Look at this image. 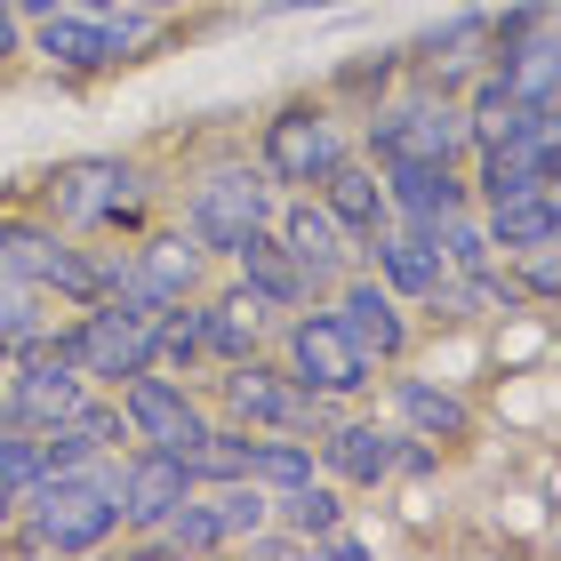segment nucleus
Wrapping results in <instances>:
<instances>
[{
  "label": "nucleus",
  "instance_id": "obj_13",
  "mask_svg": "<svg viewBox=\"0 0 561 561\" xmlns=\"http://www.w3.org/2000/svg\"><path fill=\"white\" fill-rule=\"evenodd\" d=\"M273 233H280V249H289V265L305 273V289H313V297H329V289L353 273L345 225L329 217L313 193H280V201H273Z\"/></svg>",
  "mask_w": 561,
  "mask_h": 561
},
{
  "label": "nucleus",
  "instance_id": "obj_33",
  "mask_svg": "<svg viewBox=\"0 0 561 561\" xmlns=\"http://www.w3.org/2000/svg\"><path fill=\"white\" fill-rule=\"evenodd\" d=\"M353 0H265V16H337Z\"/></svg>",
  "mask_w": 561,
  "mask_h": 561
},
{
  "label": "nucleus",
  "instance_id": "obj_2",
  "mask_svg": "<svg viewBox=\"0 0 561 561\" xmlns=\"http://www.w3.org/2000/svg\"><path fill=\"white\" fill-rule=\"evenodd\" d=\"M280 193H321L329 176L353 161V121L329 105L321 89H297L257 121V152H249Z\"/></svg>",
  "mask_w": 561,
  "mask_h": 561
},
{
  "label": "nucleus",
  "instance_id": "obj_21",
  "mask_svg": "<svg viewBox=\"0 0 561 561\" xmlns=\"http://www.w3.org/2000/svg\"><path fill=\"white\" fill-rule=\"evenodd\" d=\"M401 72H410V65H401V41H377V48H362V57H337V65H329L321 96L353 121V113H369V105H386V96L401 89Z\"/></svg>",
  "mask_w": 561,
  "mask_h": 561
},
{
  "label": "nucleus",
  "instance_id": "obj_34",
  "mask_svg": "<svg viewBox=\"0 0 561 561\" xmlns=\"http://www.w3.org/2000/svg\"><path fill=\"white\" fill-rule=\"evenodd\" d=\"M57 9H65V0H16V16H24V24H41V16H57Z\"/></svg>",
  "mask_w": 561,
  "mask_h": 561
},
{
  "label": "nucleus",
  "instance_id": "obj_10",
  "mask_svg": "<svg viewBox=\"0 0 561 561\" xmlns=\"http://www.w3.org/2000/svg\"><path fill=\"white\" fill-rule=\"evenodd\" d=\"M393 442H401V425H393V417H377L369 401H353L337 425H321V433H313V466L337 481V490L369 497V490H393Z\"/></svg>",
  "mask_w": 561,
  "mask_h": 561
},
{
  "label": "nucleus",
  "instance_id": "obj_11",
  "mask_svg": "<svg viewBox=\"0 0 561 561\" xmlns=\"http://www.w3.org/2000/svg\"><path fill=\"white\" fill-rule=\"evenodd\" d=\"M113 497H121V538H152L193 497V466L176 449L129 442V449H113Z\"/></svg>",
  "mask_w": 561,
  "mask_h": 561
},
{
  "label": "nucleus",
  "instance_id": "obj_4",
  "mask_svg": "<svg viewBox=\"0 0 561 561\" xmlns=\"http://www.w3.org/2000/svg\"><path fill=\"white\" fill-rule=\"evenodd\" d=\"M145 193H161V185H152L145 161H129V152H72V161H48L33 176L24 209H41L48 225H65V233H105Z\"/></svg>",
  "mask_w": 561,
  "mask_h": 561
},
{
  "label": "nucleus",
  "instance_id": "obj_14",
  "mask_svg": "<svg viewBox=\"0 0 561 561\" xmlns=\"http://www.w3.org/2000/svg\"><path fill=\"white\" fill-rule=\"evenodd\" d=\"M377 185H386V201H393V225H417V233H433V225L457 217V209H473L466 161H425V152H401V161H377Z\"/></svg>",
  "mask_w": 561,
  "mask_h": 561
},
{
  "label": "nucleus",
  "instance_id": "obj_25",
  "mask_svg": "<svg viewBox=\"0 0 561 561\" xmlns=\"http://www.w3.org/2000/svg\"><path fill=\"white\" fill-rule=\"evenodd\" d=\"M201 497H209V514L225 522V553H233V546L249 538V529H265V522H273V490H265V481H249V473L209 481Z\"/></svg>",
  "mask_w": 561,
  "mask_h": 561
},
{
  "label": "nucleus",
  "instance_id": "obj_5",
  "mask_svg": "<svg viewBox=\"0 0 561 561\" xmlns=\"http://www.w3.org/2000/svg\"><path fill=\"white\" fill-rule=\"evenodd\" d=\"M201 393H209L217 417H233V425H249V433H305V442H313L321 425L345 417V401H321V393L289 386L273 353H249V362L201 369Z\"/></svg>",
  "mask_w": 561,
  "mask_h": 561
},
{
  "label": "nucleus",
  "instance_id": "obj_7",
  "mask_svg": "<svg viewBox=\"0 0 561 561\" xmlns=\"http://www.w3.org/2000/svg\"><path fill=\"white\" fill-rule=\"evenodd\" d=\"M377 401H386V417L401 433H425V442H442L449 457L481 442V410H473V393L457 386V377H433L417 362H393V369H377Z\"/></svg>",
  "mask_w": 561,
  "mask_h": 561
},
{
  "label": "nucleus",
  "instance_id": "obj_36",
  "mask_svg": "<svg viewBox=\"0 0 561 561\" xmlns=\"http://www.w3.org/2000/svg\"><path fill=\"white\" fill-rule=\"evenodd\" d=\"M9 522H16V497H9V490H0V538H9Z\"/></svg>",
  "mask_w": 561,
  "mask_h": 561
},
{
  "label": "nucleus",
  "instance_id": "obj_12",
  "mask_svg": "<svg viewBox=\"0 0 561 561\" xmlns=\"http://www.w3.org/2000/svg\"><path fill=\"white\" fill-rule=\"evenodd\" d=\"M24 57L48 65L57 81H96V72H121V41H113V16L105 9H65L24 24Z\"/></svg>",
  "mask_w": 561,
  "mask_h": 561
},
{
  "label": "nucleus",
  "instance_id": "obj_1",
  "mask_svg": "<svg viewBox=\"0 0 561 561\" xmlns=\"http://www.w3.org/2000/svg\"><path fill=\"white\" fill-rule=\"evenodd\" d=\"M121 546V497H113V457H89V466H57L33 473L16 490V522L0 553L48 561V553H105Z\"/></svg>",
  "mask_w": 561,
  "mask_h": 561
},
{
  "label": "nucleus",
  "instance_id": "obj_15",
  "mask_svg": "<svg viewBox=\"0 0 561 561\" xmlns=\"http://www.w3.org/2000/svg\"><path fill=\"white\" fill-rule=\"evenodd\" d=\"M353 265H362V273H377V280H386V289H393L401 305H410V313L433 297V280L449 273V265H442V249H433V233H417V225H386V233L353 241Z\"/></svg>",
  "mask_w": 561,
  "mask_h": 561
},
{
  "label": "nucleus",
  "instance_id": "obj_31",
  "mask_svg": "<svg viewBox=\"0 0 561 561\" xmlns=\"http://www.w3.org/2000/svg\"><path fill=\"white\" fill-rule=\"evenodd\" d=\"M33 473H41V449H33V433H9V425H0V490L16 497Z\"/></svg>",
  "mask_w": 561,
  "mask_h": 561
},
{
  "label": "nucleus",
  "instance_id": "obj_30",
  "mask_svg": "<svg viewBox=\"0 0 561 561\" xmlns=\"http://www.w3.org/2000/svg\"><path fill=\"white\" fill-rule=\"evenodd\" d=\"M529 33H553V0H497V9H490V41H481V48L529 41Z\"/></svg>",
  "mask_w": 561,
  "mask_h": 561
},
{
  "label": "nucleus",
  "instance_id": "obj_22",
  "mask_svg": "<svg viewBox=\"0 0 561 561\" xmlns=\"http://www.w3.org/2000/svg\"><path fill=\"white\" fill-rule=\"evenodd\" d=\"M313 201L345 225V241H369V233H386V225H393V201H386V185H377V169L362 161V152H353V161L329 176Z\"/></svg>",
  "mask_w": 561,
  "mask_h": 561
},
{
  "label": "nucleus",
  "instance_id": "obj_9",
  "mask_svg": "<svg viewBox=\"0 0 561 561\" xmlns=\"http://www.w3.org/2000/svg\"><path fill=\"white\" fill-rule=\"evenodd\" d=\"M321 305H329V313H337V329H345V337H353V345L369 353L377 369L410 362V353H417V337H425L410 305H401V297H393V289H386V280H377V273H362V265H353V273H345V280H337V289H329Z\"/></svg>",
  "mask_w": 561,
  "mask_h": 561
},
{
  "label": "nucleus",
  "instance_id": "obj_28",
  "mask_svg": "<svg viewBox=\"0 0 561 561\" xmlns=\"http://www.w3.org/2000/svg\"><path fill=\"white\" fill-rule=\"evenodd\" d=\"M505 280H514V297L529 313H553L561 305V249H522V257H497Z\"/></svg>",
  "mask_w": 561,
  "mask_h": 561
},
{
  "label": "nucleus",
  "instance_id": "obj_24",
  "mask_svg": "<svg viewBox=\"0 0 561 561\" xmlns=\"http://www.w3.org/2000/svg\"><path fill=\"white\" fill-rule=\"evenodd\" d=\"M241 473L265 481V490H289V481L321 473V466H313V442H305V433H249L241 442Z\"/></svg>",
  "mask_w": 561,
  "mask_h": 561
},
{
  "label": "nucleus",
  "instance_id": "obj_18",
  "mask_svg": "<svg viewBox=\"0 0 561 561\" xmlns=\"http://www.w3.org/2000/svg\"><path fill=\"white\" fill-rule=\"evenodd\" d=\"M65 225H48L41 209H24V201H9L0 209V280L9 289H48V273H57V257H65Z\"/></svg>",
  "mask_w": 561,
  "mask_h": 561
},
{
  "label": "nucleus",
  "instance_id": "obj_29",
  "mask_svg": "<svg viewBox=\"0 0 561 561\" xmlns=\"http://www.w3.org/2000/svg\"><path fill=\"white\" fill-rule=\"evenodd\" d=\"M72 425H81V433H89V442L105 449V457H113V449H129V417H121V401H113L105 386H89V393H81Z\"/></svg>",
  "mask_w": 561,
  "mask_h": 561
},
{
  "label": "nucleus",
  "instance_id": "obj_32",
  "mask_svg": "<svg viewBox=\"0 0 561 561\" xmlns=\"http://www.w3.org/2000/svg\"><path fill=\"white\" fill-rule=\"evenodd\" d=\"M24 65V16H16V0H0V72Z\"/></svg>",
  "mask_w": 561,
  "mask_h": 561
},
{
  "label": "nucleus",
  "instance_id": "obj_17",
  "mask_svg": "<svg viewBox=\"0 0 561 561\" xmlns=\"http://www.w3.org/2000/svg\"><path fill=\"white\" fill-rule=\"evenodd\" d=\"M265 337H273V321L257 313V297H249L233 273H225L217 289H201V353H209V369L265 353Z\"/></svg>",
  "mask_w": 561,
  "mask_h": 561
},
{
  "label": "nucleus",
  "instance_id": "obj_8",
  "mask_svg": "<svg viewBox=\"0 0 561 561\" xmlns=\"http://www.w3.org/2000/svg\"><path fill=\"white\" fill-rule=\"evenodd\" d=\"M113 401H121V417H129V442L176 449V457H193V442L217 425L201 377H169V369H145V377H129V386H113Z\"/></svg>",
  "mask_w": 561,
  "mask_h": 561
},
{
  "label": "nucleus",
  "instance_id": "obj_26",
  "mask_svg": "<svg viewBox=\"0 0 561 561\" xmlns=\"http://www.w3.org/2000/svg\"><path fill=\"white\" fill-rule=\"evenodd\" d=\"M152 345H161L169 377H201L209 369V353H201V297H176L169 313H152Z\"/></svg>",
  "mask_w": 561,
  "mask_h": 561
},
{
  "label": "nucleus",
  "instance_id": "obj_20",
  "mask_svg": "<svg viewBox=\"0 0 561 561\" xmlns=\"http://www.w3.org/2000/svg\"><path fill=\"white\" fill-rule=\"evenodd\" d=\"M481 225H490L497 257H522V249H561V193H553V185H529V193H514V201H490Z\"/></svg>",
  "mask_w": 561,
  "mask_h": 561
},
{
  "label": "nucleus",
  "instance_id": "obj_27",
  "mask_svg": "<svg viewBox=\"0 0 561 561\" xmlns=\"http://www.w3.org/2000/svg\"><path fill=\"white\" fill-rule=\"evenodd\" d=\"M433 249H442L449 273H490L497 265V241H490V225H481V209L442 217V225H433Z\"/></svg>",
  "mask_w": 561,
  "mask_h": 561
},
{
  "label": "nucleus",
  "instance_id": "obj_35",
  "mask_svg": "<svg viewBox=\"0 0 561 561\" xmlns=\"http://www.w3.org/2000/svg\"><path fill=\"white\" fill-rule=\"evenodd\" d=\"M16 353H33V337H16V329H0V369H9Z\"/></svg>",
  "mask_w": 561,
  "mask_h": 561
},
{
  "label": "nucleus",
  "instance_id": "obj_3",
  "mask_svg": "<svg viewBox=\"0 0 561 561\" xmlns=\"http://www.w3.org/2000/svg\"><path fill=\"white\" fill-rule=\"evenodd\" d=\"M265 353L280 362L289 386L321 393V401H345V410H353V401H377V362L337 329V313H329L321 297L297 305V313H280L273 337H265Z\"/></svg>",
  "mask_w": 561,
  "mask_h": 561
},
{
  "label": "nucleus",
  "instance_id": "obj_16",
  "mask_svg": "<svg viewBox=\"0 0 561 561\" xmlns=\"http://www.w3.org/2000/svg\"><path fill=\"white\" fill-rule=\"evenodd\" d=\"M225 273H233L241 289L257 297V313H265V321L297 313V305H313V289H305V273L289 265V249H280V233H273V225H249V233H241V249L225 257Z\"/></svg>",
  "mask_w": 561,
  "mask_h": 561
},
{
  "label": "nucleus",
  "instance_id": "obj_19",
  "mask_svg": "<svg viewBox=\"0 0 561 561\" xmlns=\"http://www.w3.org/2000/svg\"><path fill=\"white\" fill-rule=\"evenodd\" d=\"M481 41H490L481 0H433V16L401 41V65H481Z\"/></svg>",
  "mask_w": 561,
  "mask_h": 561
},
{
  "label": "nucleus",
  "instance_id": "obj_23",
  "mask_svg": "<svg viewBox=\"0 0 561 561\" xmlns=\"http://www.w3.org/2000/svg\"><path fill=\"white\" fill-rule=\"evenodd\" d=\"M273 522H280V529H297V538L313 546L321 529L353 522V490H337L329 473H305V481H289V490H273Z\"/></svg>",
  "mask_w": 561,
  "mask_h": 561
},
{
  "label": "nucleus",
  "instance_id": "obj_6",
  "mask_svg": "<svg viewBox=\"0 0 561 561\" xmlns=\"http://www.w3.org/2000/svg\"><path fill=\"white\" fill-rule=\"evenodd\" d=\"M273 201H280V185H273L257 161H217V169H201L193 185H185L176 225H185V233L201 241V257L225 273V257L241 249L249 225H273Z\"/></svg>",
  "mask_w": 561,
  "mask_h": 561
}]
</instances>
